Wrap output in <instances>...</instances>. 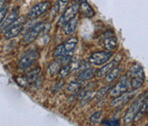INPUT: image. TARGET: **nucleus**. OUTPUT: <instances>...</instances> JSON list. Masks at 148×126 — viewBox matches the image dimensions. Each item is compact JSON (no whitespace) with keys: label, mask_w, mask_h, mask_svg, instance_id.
I'll return each instance as SVG.
<instances>
[{"label":"nucleus","mask_w":148,"mask_h":126,"mask_svg":"<svg viewBox=\"0 0 148 126\" xmlns=\"http://www.w3.org/2000/svg\"><path fill=\"white\" fill-rule=\"evenodd\" d=\"M127 76L128 78L129 87L134 90L140 88L144 84L146 79L143 67L137 63H134L129 68Z\"/></svg>","instance_id":"1"},{"label":"nucleus","mask_w":148,"mask_h":126,"mask_svg":"<svg viewBox=\"0 0 148 126\" xmlns=\"http://www.w3.org/2000/svg\"><path fill=\"white\" fill-rule=\"evenodd\" d=\"M147 98V92H146V94H143L142 96L139 97L133 104L129 107V109L127 110L126 112L124 118H123V123L124 125H128L131 123H133L134 121L135 117L137 116V114L139 113L140 107L143 104V101H145V99Z\"/></svg>","instance_id":"2"},{"label":"nucleus","mask_w":148,"mask_h":126,"mask_svg":"<svg viewBox=\"0 0 148 126\" xmlns=\"http://www.w3.org/2000/svg\"><path fill=\"white\" fill-rule=\"evenodd\" d=\"M113 56L112 52L109 51H103V52H97L92 53L90 58H89V63L95 65V66H99L103 65L105 63H108L109 60L111 59Z\"/></svg>","instance_id":"3"},{"label":"nucleus","mask_w":148,"mask_h":126,"mask_svg":"<svg viewBox=\"0 0 148 126\" xmlns=\"http://www.w3.org/2000/svg\"><path fill=\"white\" fill-rule=\"evenodd\" d=\"M38 58H39V52L37 51L33 50V51L28 52L25 56H23L20 59L18 63L19 70H27L38 59Z\"/></svg>","instance_id":"4"},{"label":"nucleus","mask_w":148,"mask_h":126,"mask_svg":"<svg viewBox=\"0 0 148 126\" xmlns=\"http://www.w3.org/2000/svg\"><path fill=\"white\" fill-rule=\"evenodd\" d=\"M45 24L44 22H39L33 26V28L25 34L24 40L26 43H31L37 39V37L45 30Z\"/></svg>","instance_id":"5"},{"label":"nucleus","mask_w":148,"mask_h":126,"mask_svg":"<svg viewBox=\"0 0 148 126\" xmlns=\"http://www.w3.org/2000/svg\"><path fill=\"white\" fill-rule=\"evenodd\" d=\"M78 11H79V3H75L72 4L71 6H69V8L66 9L64 14L59 18L58 24L59 26H63L67 21L74 18L76 16V14L78 13Z\"/></svg>","instance_id":"6"},{"label":"nucleus","mask_w":148,"mask_h":126,"mask_svg":"<svg viewBox=\"0 0 148 126\" xmlns=\"http://www.w3.org/2000/svg\"><path fill=\"white\" fill-rule=\"evenodd\" d=\"M50 6H51V3L49 1H45V2H41V3L35 4L30 10L28 13V17L33 19V18H36L41 16L50 8Z\"/></svg>","instance_id":"7"},{"label":"nucleus","mask_w":148,"mask_h":126,"mask_svg":"<svg viewBox=\"0 0 148 126\" xmlns=\"http://www.w3.org/2000/svg\"><path fill=\"white\" fill-rule=\"evenodd\" d=\"M129 87V83H128V78L127 76H123L120 81L118 82V83L116 84L111 90L110 94L114 97L118 96L119 94L126 92L127 88Z\"/></svg>","instance_id":"8"},{"label":"nucleus","mask_w":148,"mask_h":126,"mask_svg":"<svg viewBox=\"0 0 148 126\" xmlns=\"http://www.w3.org/2000/svg\"><path fill=\"white\" fill-rule=\"evenodd\" d=\"M134 92H124L118 96H116V98L110 102L111 106H119V105H124L128 102L134 96Z\"/></svg>","instance_id":"9"},{"label":"nucleus","mask_w":148,"mask_h":126,"mask_svg":"<svg viewBox=\"0 0 148 126\" xmlns=\"http://www.w3.org/2000/svg\"><path fill=\"white\" fill-rule=\"evenodd\" d=\"M77 26H78V20L75 17H74L71 20L67 21L62 27H63V30H64L65 34L72 36L75 34V33L77 29Z\"/></svg>","instance_id":"10"},{"label":"nucleus","mask_w":148,"mask_h":126,"mask_svg":"<svg viewBox=\"0 0 148 126\" xmlns=\"http://www.w3.org/2000/svg\"><path fill=\"white\" fill-rule=\"evenodd\" d=\"M79 11L86 17H92L95 15L93 9L86 0H81L79 3Z\"/></svg>","instance_id":"11"},{"label":"nucleus","mask_w":148,"mask_h":126,"mask_svg":"<svg viewBox=\"0 0 148 126\" xmlns=\"http://www.w3.org/2000/svg\"><path fill=\"white\" fill-rule=\"evenodd\" d=\"M18 15H19V8L14 9V10L8 16V17H7L5 20H3V22L1 23V24H2V25H1V28L5 31L6 28H7L10 24H12L14 21L18 18Z\"/></svg>","instance_id":"12"},{"label":"nucleus","mask_w":148,"mask_h":126,"mask_svg":"<svg viewBox=\"0 0 148 126\" xmlns=\"http://www.w3.org/2000/svg\"><path fill=\"white\" fill-rule=\"evenodd\" d=\"M95 73H96L95 69L89 67V68L86 69L84 70H82V71L78 75L77 79H78V81H79L80 83H83V82L88 81V80H90L91 78H92V77L94 76Z\"/></svg>","instance_id":"13"},{"label":"nucleus","mask_w":148,"mask_h":126,"mask_svg":"<svg viewBox=\"0 0 148 126\" xmlns=\"http://www.w3.org/2000/svg\"><path fill=\"white\" fill-rule=\"evenodd\" d=\"M118 65V62L117 61H116V60H113V61H110V63H107L106 65H104L102 68H100L99 70V71L97 72V76L98 77H99V78H101V77H103V76H106V75L114 68V67H116V66H117Z\"/></svg>","instance_id":"14"},{"label":"nucleus","mask_w":148,"mask_h":126,"mask_svg":"<svg viewBox=\"0 0 148 126\" xmlns=\"http://www.w3.org/2000/svg\"><path fill=\"white\" fill-rule=\"evenodd\" d=\"M23 28V26L22 24H19V25H16V26H14V27H11L10 28L6 33H5V35H4V38L6 40H10V39H12V38H15L16 37L22 30Z\"/></svg>","instance_id":"15"},{"label":"nucleus","mask_w":148,"mask_h":126,"mask_svg":"<svg viewBox=\"0 0 148 126\" xmlns=\"http://www.w3.org/2000/svg\"><path fill=\"white\" fill-rule=\"evenodd\" d=\"M77 42H78L77 38L74 37V38H71V39L68 40L64 44H63L66 55H71L74 52V51L75 49V46L77 45Z\"/></svg>","instance_id":"16"},{"label":"nucleus","mask_w":148,"mask_h":126,"mask_svg":"<svg viewBox=\"0 0 148 126\" xmlns=\"http://www.w3.org/2000/svg\"><path fill=\"white\" fill-rule=\"evenodd\" d=\"M104 45L106 51L112 52L117 46V38L116 36H109L105 39Z\"/></svg>","instance_id":"17"},{"label":"nucleus","mask_w":148,"mask_h":126,"mask_svg":"<svg viewBox=\"0 0 148 126\" xmlns=\"http://www.w3.org/2000/svg\"><path fill=\"white\" fill-rule=\"evenodd\" d=\"M120 72H121V67L119 66V65H117V66H116V67H114L107 75H106V80L107 83H111V82H113L118 76H119V74H120Z\"/></svg>","instance_id":"18"},{"label":"nucleus","mask_w":148,"mask_h":126,"mask_svg":"<svg viewBox=\"0 0 148 126\" xmlns=\"http://www.w3.org/2000/svg\"><path fill=\"white\" fill-rule=\"evenodd\" d=\"M61 64L62 63L59 62V60H56L54 61L53 63H51L50 64L49 68H48V72L50 73V75L51 76H54L56 74H58L61 69Z\"/></svg>","instance_id":"19"},{"label":"nucleus","mask_w":148,"mask_h":126,"mask_svg":"<svg viewBox=\"0 0 148 126\" xmlns=\"http://www.w3.org/2000/svg\"><path fill=\"white\" fill-rule=\"evenodd\" d=\"M40 73V67H37V68L34 69L33 70L29 71V72L27 74V76H26L27 79V81H28V83H33V82H34V81L38 78Z\"/></svg>","instance_id":"20"},{"label":"nucleus","mask_w":148,"mask_h":126,"mask_svg":"<svg viewBox=\"0 0 148 126\" xmlns=\"http://www.w3.org/2000/svg\"><path fill=\"white\" fill-rule=\"evenodd\" d=\"M82 88V83L78 82H71L67 87V91L70 94H75L79 92Z\"/></svg>","instance_id":"21"},{"label":"nucleus","mask_w":148,"mask_h":126,"mask_svg":"<svg viewBox=\"0 0 148 126\" xmlns=\"http://www.w3.org/2000/svg\"><path fill=\"white\" fill-rule=\"evenodd\" d=\"M72 71V69H71V64L69 63H66V64H64V66H63V68H61L60 69V70H59V76L61 77V78H66L69 75V73Z\"/></svg>","instance_id":"22"},{"label":"nucleus","mask_w":148,"mask_h":126,"mask_svg":"<svg viewBox=\"0 0 148 126\" xmlns=\"http://www.w3.org/2000/svg\"><path fill=\"white\" fill-rule=\"evenodd\" d=\"M102 115H103V112H102L101 111H99V112H94V113L91 116V118H90V122H91L92 125H97V124H99V123L101 121Z\"/></svg>","instance_id":"23"},{"label":"nucleus","mask_w":148,"mask_h":126,"mask_svg":"<svg viewBox=\"0 0 148 126\" xmlns=\"http://www.w3.org/2000/svg\"><path fill=\"white\" fill-rule=\"evenodd\" d=\"M64 56H66V53H65V51L64 49V45L62 44V45H59L56 48V50L54 52V54H53V57L56 58V59H59V58L64 57Z\"/></svg>","instance_id":"24"},{"label":"nucleus","mask_w":148,"mask_h":126,"mask_svg":"<svg viewBox=\"0 0 148 126\" xmlns=\"http://www.w3.org/2000/svg\"><path fill=\"white\" fill-rule=\"evenodd\" d=\"M9 9H10V5H4L3 8L0 9V24L3 22V21L4 20L8 11H9Z\"/></svg>","instance_id":"25"},{"label":"nucleus","mask_w":148,"mask_h":126,"mask_svg":"<svg viewBox=\"0 0 148 126\" xmlns=\"http://www.w3.org/2000/svg\"><path fill=\"white\" fill-rule=\"evenodd\" d=\"M111 87H103V88H101L96 94H95V96H94V98L95 99H100L101 97H103L105 94H106V93L109 91V89Z\"/></svg>","instance_id":"26"},{"label":"nucleus","mask_w":148,"mask_h":126,"mask_svg":"<svg viewBox=\"0 0 148 126\" xmlns=\"http://www.w3.org/2000/svg\"><path fill=\"white\" fill-rule=\"evenodd\" d=\"M16 81L21 87H26L28 84V81H27V77H17Z\"/></svg>","instance_id":"27"},{"label":"nucleus","mask_w":148,"mask_h":126,"mask_svg":"<svg viewBox=\"0 0 148 126\" xmlns=\"http://www.w3.org/2000/svg\"><path fill=\"white\" fill-rule=\"evenodd\" d=\"M69 0H59V3H60V4L62 5H66L67 3H68V2H69Z\"/></svg>","instance_id":"28"},{"label":"nucleus","mask_w":148,"mask_h":126,"mask_svg":"<svg viewBox=\"0 0 148 126\" xmlns=\"http://www.w3.org/2000/svg\"><path fill=\"white\" fill-rule=\"evenodd\" d=\"M6 1H7V0H0V9H1V8H3V7L4 6V4H5Z\"/></svg>","instance_id":"29"},{"label":"nucleus","mask_w":148,"mask_h":126,"mask_svg":"<svg viewBox=\"0 0 148 126\" xmlns=\"http://www.w3.org/2000/svg\"><path fill=\"white\" fill-rule=\"evenodd\" d=\"M16 1H18V0H16Z\"/></svg>","instance_id":"30"}]
</instances>
